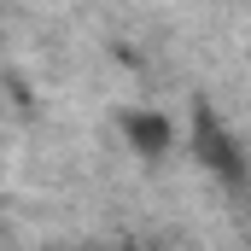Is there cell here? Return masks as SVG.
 Instances as JSON below:
<instances>
[{
	"label": "cell",
	"mask_w": 251,
	"mask_h": 251,
	"mask_svg": "<svg viewBox=\"0 0 251 251\" xmlns=\"http://www.w3.org/2000/svg\"><path fill=\"white\" fill-rule=\"evenodd\" d=\"M193 152H199V164H204L216 181H228L234 193L251 187L246 152H240V140H234L228 128L216 123V111H210V105H193Z\"/></svg>",
	"instance_id": "cell-1"
},
{
	"label": "cell",
	"mask_w": 251,
	"mask_h": 251,
	"mask_svg": "<svg viewBox=\"0 0 251 251\" xmlns=\"http://www.w3.org/2000/svg\"><path fill=\"white\" fill-rule=\"evenodd\" d=\"M123 140L140 152V158H164L170 146H176V128H170V117L164 111H123Z\"/></svg>",
	"instance_id": "cell-2"
},
{
	"label": "cell",
	"mask_w": 251,
	"mask_h": 251,
	"mask_svg": "<svg viewBox=\"0 0 251 251\" xmlns=\"http://www.w3.org/2000/svg\"><path fill=\"white\" fill-rule=\"evenodd\" d=\"M128 251H134V246H128Z\"/></svg>",
	"instance_id": "cell-3"
}]
</instances>
